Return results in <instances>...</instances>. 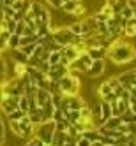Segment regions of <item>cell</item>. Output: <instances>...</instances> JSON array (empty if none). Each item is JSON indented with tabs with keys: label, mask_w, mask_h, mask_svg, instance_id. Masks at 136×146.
I'll list each match as a JSON object with an SVG mask.
<instances>
[{
	"label": "cell",
	"mask_w": 136,
	"mask_h": 146,
	"mask_svg": "<svg viewBox=\"0 0 136 146\" xmlns=\"http://www.w3.org/2000/svg\"><path fill=\"white\" fill-rule=\"evenodd\" d=\"M14 13H16V11H14L13 7H5V5H4V19H5V18H13Z\"/></svg>",
	"instance_id": "cell-41"
},
{
	"label": "cell",
	"mask_w": 136,
	"mask_h": 146,
	"mask_svg": "<svg viewBox=\"0 0 136 146\" xmlns=\"http://www.w3.org/2000/svg\"><path fill=\"white\" fill-rule=\"evenodd\" d=\"M104 70H106V64H104V58H103V60H94L92 65L87 69L85 74H87L88 78H99Z\"/></svg>",
	"instance_id": "cell-5"
},
{
	"label": "cell",
	"mask_w": 136,
	"mask_h": 146,
	"mask_svg": "<svg viewBox=\"0 0 136 146\" xmlns=\"http://www.w3.org/2000/svg\"><path fill=\"white\" fill-rule=\"evenodd\" d=\"M50 34L51 37H53V40L57 44L60 46H67V44H78L81 42V37L80 35H74L69 30V27H60V28H53V27H50Z\"/></svg>",
	"instance_id": "cell-3"
},
{
	"label": "cell",
	"mask_w": 136,
	"mask_h": 146,
	"mask_svg": "<svg viewBox=\"0 0 136 146\" xmlns=\"http://www.w3.org/2000/svg\"><path fill=\"white\" fill-rule=\"evenodd\" d=\"M133 70V76H134V79H136V69H131Z\"/></svg>",
	"instance_id": "cell-54"
},
{
	"label": "cell",
	"mask_w": 136,
	"mask_h": 146,
	"mask_svg": "<svg viewBox=\"0 0 136 146\" xmlns=\"http://www.w3.org/2000/svg\"><path fill=\"white\" fill-rule=\"evenodd\" d=\"M53 134H55V121L53 120H48V121H43L41 125H37L36 132H34L36 137L41 139L44 144H51V141H53Z\"/></svg>",
	"instance_id": "cell-4"
},
{
	"label": "cell",
	"mask_w": 136,
	"mask_h": 146,
	"mask_svg": "<svg viewBox=\"0 0 136 146\" xmlns=\"http://www.w3.org/2000/svg\"><path fill=\"white\" fill-rule=\"evenodd\" d=\"M127 109H129V100L117 99V100L111 104V114H113V116H122Z\"/></svg>",
	"instance_id": "cell-8"
},
{
	"label": "cell",
	"mask_w": 136,
	"mask_h": 146,
	"mask_svg": "<svg viewBox=\"0 0 136 146\" xmlns=\"http://www.w3.org/2000/svg\"><path fill=\"white\" fill-rule=\"evenodd\" d=\"M87 53L90 55L92 60H103L104 56H106V49L104 48H88Z\"/></svg>",
	"instance_id": "cell-16"
},
{
	"label": "cell",
	"mask_w": 136,
	"mask_h": 146,
	"mask_svg": "<svg viewBox=\"0 0 136 146\" xmlns=\"http://www.w3.org/2000/svg\"><path fill=\"white\" fill-rule=\"evenodd\" d=\"M115 4H117V0H106V4H104V5H110V7H113Z\"/></svg>",
	"instance_id": "cell-53"
},
{
	"label": "cell",
	"mask_w": 136,
	"mask_h": 146,
	"mask_svg": "<svg viewBox=\"0 0 136 146\" xmlns=\"http://www.w3.org/2000/svg\"><path fill=\"white\" fill-rule=\"evenodd\" d=\"M66 74H69V69L62 64H57V65H51L50 67V72H48V78L53 79V81H58L60 78H64Z\"/></svg>",
	"instance_id": "cell-6"
},
{
	"label": "cell",
	"mask_w": 136,
	"mask_h": 146,
	"mask_svg": "<svg viewBox=\"0 0 136 146\" xmlns=\"http://www.w3.org/2000/svg\"><path fill=\"white\" fill-rule=\"evenodd\" d=\"M76 146H90V141L85 139V137H80V139L76 141Z\"/></svg>",
	"instance_id": "cell-48"
},
{
	"label": "cell",
	"mask_w": 136,
	"mask_h": 146,
	"mask_svg": "<svg viewBox=\"0 0 136 146\" xmlns=\"http://www.w3.org/2000/svg\"><path fill=\"white\" fill-rule=\"evenodd\" d=\"M16 48H19V35L11 34V37L7 39V49H16Z\"/></svg>",
	"instance_id": "cell-25"
},
{
	"label": "cell",
	"mask_w": 136,
	"mask_h": 146,
	"mask_svg": "<svg viewBox=\"0 0 136 146\" xmlns=\"http://www.w3.org/2000/svg\"><path fill=\"white\" fill-rule=\"evenodd\" d=\"M67 141V134L66 132H62V130H57L55 129V134H53V141L51 143H55V144H58V146H62Z\"/></svg>",
	"instance_id": "cell-19"
},
{
	"label": "cell",
	"mask_w": 136,
	"mask_h": 146,
	"mask_svg": "<svg viewBox=\"0 0 136 146\" xmlns=\"http://www.w3.org/2000/svg\"><path fill=\"white\" fill-rule=\"evenodd\" d=\"M13 60L18 62V64H27V62H28V55H25L19 48H16V49H13Z\"/></svg>",
	"instance_id": "cell-17"
},
{
	"label": "cell",
	"mask_w": 136,
	"mask_h": 146,
	"mask_svg": "<svg viewBox=\"0 0 136 146\" xmlns=\"http://www.w3.org/2000/svg\"><path fill=\"white\" fill-rule=\"evenodd\" d=\"M36 46H37V42H32V44H27V46H19V49H21V51H23L25 55H28V56H30V55L34 53Z\"/></svg>",
	"instance_id": "cell-32"
},
{
	"label": "cell",
	"mask_w": 136,
	"mask_h": 146,
	"mask_svg": "<svg viewBox=\"0 0 136 146\" xmlns=\"http://www.w3.org/2000/svg\"><path fill=\"white\" fill-rule=\"evenodd\" d=\"M103 100H106V102H110V104H113L115 100H117V95H115V93L111 92V93H108L106 97H103Z\"/></svg>",
	"instance_id": "cell-46"
},
{
	"label": "cell",
	"mask_w": 136,
	"mask_h": 146,
	"mask_svg": "<svg viewBox=\"0 0 136 146\" xmlns=\"http://www.w3.org/2000/svg\"><path fill=\"white\" fill-rule=\"evenodd\" d=\"M119 14H120V16H122L124 19H131V18L134 16V14H133V9H131V7H124L122 11L119 13Z\"/></svg>",
	"instance_id": "cell-36"
},
{
	"label": "cell",
	"mask_w": 136,
	"mask_h": 146,
	"mask_svg": "<svg viewBox=\"0 0 136 146\" xmlns=\"http://www.w3.org/2000/svg\"><path fill=\"white\" fill-rule=\"evenodd\" d=\"M99 13H101L103 16H106L108 19H110V18H111L113 14H115V13H113V9H111L110 5H103V9H101V11H99Z\"/></svg>",
	"instance_id": "cell-38"
},
{
	"label": "cell",
	"mask_w": 136,
	"mask_h": 146,
	"mask_svg": "<svg viewBox=\"0 0 136 146\" xmlns=\"http://www.w3.org/2000/svg\"><path fill=\"white\" fill-rule=\"evenodd\" d=\"M60 58H62V53H60V51H51V53H50V58H48L50 65H57V64H60Z\"/></svg>",
	"instance_id": "cell-28"
},
{
	"label": "cell",
	"mask_w": 136,
	"mask_h": 146,
	"mask_svg": "<svg viewBox=\"0 0 136 146\" xmlns=\"http://www.w3.org/2000/svg\"><path fill=\"white\" fill-rule=\"evenodd\" d=\"M127 7H131L134 11V9H136V0H127Z\"/></svg>",
	"instance_id": "cell-51"
},
{
	"label": "cell",
	"mask_w": 136,
	"mask_h": 146,
	"mask_svg": "<svg viewBox=\"0 0 136 146\" xmlns=\"http://www.w3.org/2000/svg\"><path fill=\"white\" fill-rule=\"evenodd\" d=\"M106 56L115 64H129L136 58V48L120 39H115L106 48Z\"/></svg>",
	"instance_id": "cell-1"
},
{
	"label": "cell",
	"mask_w": 136,
	"mask_h": 146,
	"mask_svg": "<svg viewBox=\"0 0 136 146\" xmlns=\"http://www.w3.org/2000/svg\"><path fill=\"white\" fill-rule=\"evenodd\" d=\"M25 111H21V109H14L13 113H9V114H5V120L7 121H19L23 116H25Z\"/></svg>",
	"instance_id": "cell-18"
},
{
	"label": "cell",
	"mask_w": 136,
	"mask_h": 146,
	"mask_svg": "<svg viewBox=\"0 0 136 146\" xmlns=\"http://www.w3.org/2000/svg\"><path fill=\"white\" fill-rule=\"evenodd\" d=\"M50 62L46 60V62H41V65L37 67V70H41V72H43V74H48V72H50Z\"/></svg>",
	"instance_id": "cell-40"
},
{
	"label": "cell",
	"mask_w": 136,
	"mask_h": 146,
	"mask_svg": "<svg viewBox=\"0 0 136 146\" xmlns=\"http://www.w3.org/2000/svg\"><path fill=\"white\" fill-rule=\"evenodd\" d=\"M111 92H113V88L110 86V83H108V81H104V83H101L99 88H97V95L103 99V97H106L108 93H111Z\"/></svg>",
	"instance_id": "cell-21"
},
{
	"label": "cell",
	"mask_w": 136,
	"mask_h": 146,
	"mask_svg": "<svg viewBox=\"0 0 136 146\" xmlns=\"http://www.w3.org/2000/svg\"><path fill=\"white\" fill-rule=\"evenodd\" d=\"M120 120H122V123H133V121H136V114L127 109V111H125L122 116H120Z\"/></svg>",
	"instance_id": "cell-30"
},
{
	"label": "cell",
	"mask_w": 136,
	"mask_h": 146,
	"mask_svg": "<svg viewBox=\"0 0 136 146\" xmlns=\"http://www.w3.org/2000/svg\"><path fill=\"white\" fill-rule=\"evenodd\" d=\"M129 111L136 114V99L134 97H129Z\"/></svg>",
	"instance_id": "cell-45"
},
{
	"label": "cell",
	"mask_w": 136,
	"mask_h": 146,
	"mask_svg": "<svg viewBox=\"0 0 136 146\" xmlns=\"http://www.w3.org/2000/svg\"><path fill=\"white\" fill-rule=\"evenodd\" d=\"M69 127H71V123H69V120H67L66 116L62 118V120H58V121H55V129H57V130H62V132H66Z\"/></svg>",
	"instance_id": "cell-27"
},
{
	"label": "cell",
	"mask_w": 136,
	"mask_h": 146,
	"mask_svg": "<svg viewBox=\"0 0 136 146\" xmlns=\"http://www.w3.org/2000/svg\"><path fill=\"white\" fill-rule=\"evenodd\" d=\"M27 70H28L27 64H18V62H14V78H21L23 74H27Z\"/></svg>",
	"instance_id": "cell-22"
},
{
	"label": "cell",
	"mask_w": 136,
	"mask_h": 146,
	"mask_svg": "<svg viewBox=\"0 0 136 146\" xmlns=\"http://www.w3.org/2000/svg\"><path fill=\"white\" fill-rule=\"evenodd\" d=\"M81 137H85V139H88L92 143V141H97L99 139V132H97V129H88V130H83L81 132Z\"/></svg>",
	"instance_id": "cell-20"
},
{
	"label": "cell",
	"mask_w": 136,
	"mask_h": 146,
	"mask_svg": "<svg viewBox=\"0 0 136 146\" xmlns=\"http://www.w3.org/2000/svg\"><path fill=\"white\" fill-rule=\"evenodd\" d=\"M50 99H51V92H50V90H46V88H37V93H36L37 108H43Z\"/></svg>",
	"instance_id": "cell-12"
},
{
	"label": "cell",
	"mask_w": 136,
	"mask_h": 146,
	"mask_svg": "<svg viewBox=\"0 0 136 146\" xmlns=\"http://www.w3.org/2000/svg\"><path fill=\"white\" fill-rule=\"evenodd\" d=\"M62 118H64V111H62V109H55L51 120H53V121H58V120H62Z\"/></svg>",
	"instance_id": "cell-42"
},
{
	"label": "cell",
	"mask_w": 136,
	"mask_h": 146,
	"mask_svg": "<svg viewBox=\"0 0 136 146\" xmlns=\"http://www.w3.org/2000/svg\"><path fill=\"white\" fill-rule=\"evenodd\" d=\"M0 56H2V51H0Z\"/></svg>",
	"instance_id": "cell-56"
},
{
	"label": "cell",
	"mask_w": 136,
	"mask_h": 146,
	"mask_svg": "<svg viewBox=\"0 0 136 146\" xmlns=\"http://www.w3.org/2000/svg\"><path fill=\"white\" fill-rule=\"evenodd\" d=\"M0 74H7V64L2 56H0Z\"/></svg>",
	"instance_id": "cell-44"
},
{
	"label": "cell",
	"mask_w": 136,
	"mask_h": 146,
	"mask_svg": "<svg viewBox=\"0 0 136 146\" xmlns=\"http://www.w3.org/2000/svg\"><path fill=\"white\" fill-rule=\"evenodd\" d=\"M117 79H119V83H120L122 86H125V88H127V86L131 85V83L134 81V76H133V70L129 69V70H125V72H122L120 76H117Z\"/></svg>",
	"instance_id": "cell-14"
},
{
	"label": "cell",
	"mask_w": 136,
	"mask_h": 146,
	"mask_svg": "<svg viewBox=\"0 0 136 146\" xmlns=\"http://www.w3.org/2000/svg\"><path fill=\"white\" fill-rule=\"evenodd\" d=\"M64 116L69 120V123H71V125H74V123H78V121H80V111H74V109L66 111Z\"/></svg>",
	"instance_id": "cell-24"
},
{
	"label": "cell",
	"mask_w": 136,
	"mask_h": 146,
	"mask_svg": "<svg viewBox=\"0 0 136 146\" xmlns=\"http://www.w3.org/2000/svg\"><path fill=\"white\" fill-rule=\"evenodd\" d=\"M41 111H43V121H48L51 120V116H53V113H55V106L51 104V99L44 104L43 108H41Z\"/></svg>",
	"instance_id": "cell-15"
},
{
	"label": "cell",
	"mask_w": 136,
	"mask_h": 146,
	"mask_svg": "<svg viewBox=\"0 0 136 146\" xmlns=\"http://www.w3.org/2000/svg\"><path fill=\"white\" fill-rule=\"evenodd\" d=\"M18 100H19V97H5L2 102H0V111L4 114L13 113L14 109H18Z\"/></svg>",
	"instance_id": "cell-7"
},
{
	"label": "cell",
	"mask_w": 136,
	"mask_h": 146,
	"mask_svg": "<svg viewBox=\"0 0 136 146\" xmlns=\"http://www.w3.org/2000/svg\"><path fill=\"white\" fill-rule=\"evenodd\" d=\"M27 65H28V67H34V69H37V67L41 65V60H39L37 56H28Z\"/></svg>",
	"instance_id": "cell-37"
},
{
	"label": "cell",
	"mask_w": 136,
	"mask_h": 146,
	"mask_svg": "<svg viewBox=\"0 0 136 146\" xmlns=\"http://www.w3.org/2000/svg\"><path fill=\"white\" fill-rule=\"evenodd\" d=\"M124 35L125 37H136V27L127 21V23H125V27H124Z\"/></svg>",
	"instance_id": "cell-29"
},
{
	"label": "cell",
	"mask_w": 136,
	"mask_h": 146,
	"mask_svg": "<svg viewBox=\"0 0 136 146\" xmlns=\"http://www.w3.org/2000/svg\"><path fill=\"white\" fill-rule=\"evenodd\" d=\"M18 109H21V111L28 113V99H27L25 95L19 97V100H18Z\"/></svg>",
	"instance_id": "cell-31"
},
{
	"label": "cell",
	"mask_w": 136,
	"mask_h": 146,
	"mask_svg": "<svg viewBox=\"0 0 136 146\" xmlns=\"http://www.w3.org/2000/svg\"><path fill=\"white\" fill-rule=\"evenodd\" d=\"M25 23H23V19H21V21H16V30H14V34H18L19 37H21L23 35V30H25Z\"/></svg>",
	"instance_id": "cell-39"
},
{
	"label": "cell",
	"mask_w": 136,
	"mask_h": 146,
	"mask_svg": "<svg viewBox=\"0 0 136 146\" xmlns=\"http://www.w3.org/2000/svg\"><path fill=\"white\" fill-rule=\"evenodd\" d=\"M80 78L74 76V74H71V70H69V74H66L64 78H60L57 81V86H58V93L60 95H67V97H72V95H78V92H80Z\"/></svg>",
	"instance_id": "cell-2"
},
{
	"label": "cell",
	"mask_w": 136,
	"mask_h": 146,
	"mask_svg": "<svg viewBox=\"0 0 136 146\" xmlns=\"http://www.w3.org/2000/svg\"><path fill=\"white\" fill-rule=\"evenodd\" d=\"M7 95H5V92H4V88H2V85H0V102H2L4 99H5Z\"/></svg>",
	"instance_id": "cell-52"
},
{
	"label": "cell",
	"mask_w": 136,
	"mask_h": 146,
	"mask_svg": "<svg viewBox=\"0 0 136 146\" xmlns=\"http://www.w3.org/2000/svg\"><path fill=\"white\" fill-rule=\"evenodd\" d=\"M51 23V14H50V11L44 7L43 11H41V14L36 18V25L37 27H48Z\"/></svg>",
	"instance_id": "cell-13"
},
{
	"label": "cell",
	"mask_w": 136,
	"mask_h": 146,
	"mask_svg": "<svg viewBox=\"0 0 136 146\" xmlns=\"http://www.w3.org/2000/svg\"><path fill=\"white\" fill-rule=\"evenodd\" d=\"M99 102H101V116H99V120H97V121H99V125H103L108 118H111L113 114H111V104H110V102L103 100V99H101Z\"/></svg>",
	"instance_id": "cell-10"
},
{
	"label": "cell",
	"mask_w": 136,
	"mask_h": 146,
	"mask_svg": "<svg viewBox=\"0 0 136 146\" xmlns=\"http://www.w3.org/2000/svg\"><path fill=\"white\" fill-rule=\"evenodd\" d=\"M90 111H92V114H94V118L99 120V116H101V102H96V104L90 108Z\"/></svg>",
	"instance_id": "cell-35"
},
{
	"label": "cell",
	"mask_w": 136,
	"mask_h": 146,
	"mask_svg": "<svg viewBox=\"0 0 136 146\" xmlns=\"http://www.w3.org/2000/svg\"><path fill=\"white\" fill-rule=\"evenodd\" d=\"M78 4L80 2H72V0H67V2H64V4H62V11H64V13H67V14H72V13H74V9L78 7Z\"/></svg>",
	"instance_id": "cell-23"
},
{
	"label": "cell",
	"mask_w": 136,
	"mask_h": 146,
	"mask_svg": "<svg viewBox=\"0 0 136 146\" xmlns=\"http://www.w3.org/2000/svg\"><path fill=\"white\" fill-rule=\"evenodd\" d=\"M0 37H2L4 40H7L9 37H11V32H9V30H5V28H0Z\"/></svg>",
	"instance_id": "cell-47"
},
{
	"label": "cell",
	"mask_w": 136,
	"mask_h": 146,
	"mask_svg": "<svg viewBox=\"0 0 136 146\" xmlns=\"http://www.w3.org/2000/svg\"><path fill=\"white\" fill-rule=\"evenodd\" d=\"M2 143H4V141H0V144H2Z\"/></svg>",
	"instance_id": "cell-57"
},
{
	"label": "cell",
	"mask_w": 136,
	"mask_h": 146,
	"mask_svg": "<svg viewBox=\"0 0 136 146\" xmlns=\"http://www.w3.org/2000/svg\"><path fill=\"white\" fill-rule=\"evenodd\" d=\"M72 2H81V0H72Z\"/></svg>",
	"instance_id": "cell-55"
},
{
	"label": "cell",
	"mask_w": 136,
	"mask_h": 146,
	"mask_svg": "<svg viewBox=\"0 0 136 146\" xmlns=\"http://www.w3.org/2000/svg\"><path fill=\"white\" fill-rule=\"evenodd\" d=\"M46 2H48L51 7H55V9H60V7H62V4H64L62 0H46Z\"/></svg>",
	"instance_id": "cell-43"
},
{
	"label": "cell",
	"mask_w": 136,
	"mask_h": 146,
	"mask_svg": "<svg viewBox=\"0 0 136 146\" xmlns=\"http://www.w3.org/2000/svg\"><path fill=\"white\" fill-rule=\"evenodd\" d=\"M5 49H7V40H4L2 37H0V51H2V53H4Z\"/></svg>",
	"instance_id": "cell-50"
},
{
	"label": "cell",
	"mask_w": 136,
	"mask_h": 146,
	"mask_svg": "<svg viewBox=\"0 0 136 146\" xmlns=\"http://www.w3.org/2000/svg\"><path fill=\"white\" fill-rule=\"evenodd\" d=\"M120 123H122L120 116H111V118H108L106 121H104L103 125H104V127H108V129H117Z\"/></svg>",
	"instance_id": "cell-26"
},
{
	"label": "cell",
	"mask_w": 136,
	"mask_h": 146,
	"mask_svg": "<svg viewBox=\"0 0 136 146\" xmlns=\"http://www.w3.org/2000/svg\"><path fill=\"white\" fill-rule=\"evenodd\" d=\"M124 7H127V0H117V4H115L111 9H113V13H120Z\"/></svg>",
	"instance_id": "cell-33"
},
{
	"label": "cell",
	"mask_w": 136,
	"mask_h": 146,
	"mask_svg": "<svg viewBox=\"0 0 136 146\" xmlns=\"http://www.w3.org/2000/svg\"><path fill=\"white\" fill-rule=\"evenodd\" d=\"M66 97H67V95H66ZM85 106H87V102H85V99H83V97H80V95L67 97V108H69V111H71V109L80 111L81 108H85Z\"/></svg>",
	"instance_id": "cell-9"
},
{
	"label": "cell",
	"mask_w": 136,
	"mask_h": 146,
	"mask_svg": "<svg viewBox=\"0 0 136 146\" xmlns=\"http://www.w3.org/2000/svg\"><path fill=\"white\" fill-rule=\"evenodd\" d=\"M108 83H110V86H111V88H115V86H119V85H120L119 79H117V76H115V78H110Z\"/></svg>",
	"instance_id": "cell-49"
},
{
	"label": "cell",
	"mask_w": 136,
	"mask_h": 146,
	"mask_svg": "<svg viewBox=\"0 0 136 146\" xmlns=\"http://www.w3.org/2000/svg\"><path fill=\"white\" fill-rule=\"evenodd\" d=\"M27 116L30 120V123L34 125V127H37V125L43 123V111H41V108H34V109H28Z\"/></svg>",
	"instance_id": "cell-11"
},
{
	"label": "cell",
	"mask_w": 136,
	"mask_h": 146,
	"mask_svg": "<svg viewBox=\"0 0 136 146\" xmlns=\"http://www.w3.org/2000/svg\"><path fill=\"white\" fill-rule=\"evenodd\" d=\"M85 13H87V9H85V5H83V4L80 2V4H78V7L74 9V13H72L71 16H74V18H80V16H83V14H85Z\"/></svg>",
	"instance_id": "cell-34"
}]
</instances>
